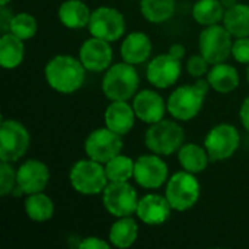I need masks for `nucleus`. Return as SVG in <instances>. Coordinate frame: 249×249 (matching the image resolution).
Returning a JSON list of instances; mask_svg holds the SVG:
<instances>
[{
  "mask_svg": "<svg viewBox=\"0 0 249 249\" xmlns=\"http://www.w3.org/2000/svg\"><path fill=\"white\" fill-rule=\"evenodd\" d=\"M104 118L105 125L109 130L118 133L120 136H125L133 130L137 115L128 101H111L105 109Z\"/></svg>",
  "mask_w": 249,
  "mask_h": 249,
  "instance_id": "obj_19",
  "label": "nucleus"
},
{
  "mask_svg": "<svg viewBox=\"0 0 249 249\" xmlns=\"http://www.w3.org/2000/svg\"><path fill=\"white\" fill-rule=\"evenodd\" d=\"M232 34L225 25H210L200 32L198 50L212 66L226 61L232 55Z\"/></svg>",
  "mask_w": 249,
  "mask_h": 249,
  "instance_id": "obj_8",
  "label": "nucleus"
},
{
  "mask_svg": "<svg viewBox=\"0 0 249 249\" xmlns=\"http://www.w3.org/2000/svg\"><path fill=\"white\" fill-rule=\"evenodd\" d=\"M247 79H248V83H249V64H248V70H247Z\"/></svg>",
  "mask_w": 249,
  "mask_h": 249,
  "instance_id": "obj_41",
  "label": "nucleus"
},
{
  "mask_svg": "<svg viewBox=\"0 0 249 249\" xmlns=\"http://www.w3.org/2000/svg\"><path fill=\"white\" fill-rule=\"evenodd\" d=\"M79 60L89 71H105L112 63V48L108 41L92 36L82 44L79 50Z\"/></svg>",
  "mask_w": 249,
  "mask_h": 249,
  "instance_id": "obj_15",
  "label": "nucleus"
},
{
  "mask_svg": "<svg viewBox=\"0 0 249 249\" xmlns=\"http://www.w3.org/2000/svg\"><path fill=\"white\" fill-rule=\"evenodd\" d=\"M139 236V225L137 222L131 217H118L117 222L112 223L108 239L112 247L118 249H127L134 245Z\"/></svg>",
  "mask_w": 249,
  "mask_h": 249,
  "instance_id": "obj_24",
  "label": "nucleus"
},
{
  "mask_svg": "<svg viewBox=\"0 0 249 249\" xmlns=\"http://www.w3.org/2000/svg\"><path fill=\"white\" fill-rule=\"evenodd\" d=\"M185 47L182 45V44H172L171 47H169V54L171 55H174L175 58H178V60H181L182 61V58L185 57Z\"/></svg>",
  "mask_w": 249,
  "mask_h": 249,
  "instance_id": "obj_38",
  "label": "nucleus"
},
{
  "mask_svg": "<svg viewBox=\"0 0 249 249\" xmlns=\"http://www.w3.org/2000/svg\"><path fill=\"white\" fill-rule=\"evenodd\" d=\"M13 19V13L10 9H7V6H1L0 10V32L6 34L10 31V23Z\"/></svg>",
  "mask_w": 249,
  "mask_h": 249,
  "instance_id": "obj_36",
  "label": "nucleus"
},
{
  "mask_svg": "<svg viewBox=\"0 0 249 249\" xmlns=\"http://www.w3.org/2000/svg\"><path fill=\"white\" fill-rule=\"evenodd\" d=\"M16 179L23 194L42 193L50 182V169L38 159H28L16 169Z\"/></svg>",
  "mask_w": 249,
  "mask_h": 249,
  "instance_id": "obj_16",
  "label": "nucleus"
},
{
  "mask_svg": "<svg viewBox=\"0 0 249 249\" xmlns=\"http://www.w3.org/2000/svg\"><path fill=\"white\" fill-rule=\"evenodd\" d=\"M200 191L201 187L196 174L182 169L168 179L165 197L175 212H187L198 203Z\"/></svg>",
  "mask_w": 249,
  "mask_h": 249,
  "instance_id": "obj_6",
  "label": "nucleus"
},
{
  "mask_svg": "<svg viewBox=\"0 0 249 249\" xmlns=\"http://www.w3.org/2000/svg\"><path fill=\"white\" fill-rule=\"evenodd\" d=\"M9 1H12V0H0V6H7Z\"/></svg>",
  "mask_w": 249,
  "mask_h": 249,
  "instance_id": "obj_40",
  "label": "nucleus"
},
{
  "mask_svg": "<svg viewBox=\"0 0 249 249\" xmlns=\"http://www.w3.org/2000/svg\"><path fill=\"white\" fill-rule=\"evenodd\" d=\"M223 25L235 38L249 36V4L236 3L226 9Z\"/></svg>",
  "mask_w": 249,
  "mask_h": 249,
  "instance_id": "obj_26",
  "label": "nucleus"
},
{
  "mask_svg": "<svg viewBox=\"0 0 249 249\" xmlns=\"http://www.w3.org/2000/svg\"><path fill=\"white\" fill-rule=\"evenodd\" d=\"M123 136L109 130L107 125L93 130L85 140V153L89 159L107 163L123 150Z\"/></svg>",
  "mask_w": 249,
  "mask_h": 249,
  "instance_id": "obj_12",
  "label": "nucleus"
},
{
  "mask_svg": "<svg viewBox=\"0 0 249 249\" xmlns=\"http://www.w3.org/2000/svg\"><path fill=\"white\" fill-rule=\"evenodd\" d=\"M139 196L133 185L127 182H109L102 191V204L114 217H127L136 214Z\"/></svg>",
  "mask_w": 249,
  "mask_h": 249,
  "instance_id": "obj_10",
  "label": "nucleus"
},
{
  "mask_svg": "<svg viewBox=\"0 0 249 249\" xmlns=\"http://www.w3.org/2000/svg\"><path fill=\"white\" fill-rule=\"evenodd\" d=\"M241 144V134L232 124L222 123L214 125L204 139V147L210 156V162H222L231 159Z\"/></svg>",
  "mask_w": 249,
  "mask_h": 249,
  "instance_id": "obj_9",
  "label": "nucleus"
},
{
  "mask_svg": "<svg viewBox=\"0 0 249 249\" xmlns=\"http://www.w3.org/2000/svg\"><path fill=\"white\" fill-rule=\"evenodd\" d=\"M140 76L130 63L112 64L102 79V92L109 101H130L139 90Z\"/></svg>",
  "mask_w": 249,
  "mask_h": 249,
  "instance_id": "obj_3",
  "label": "nucleus"
},
{
  "mask_svg": "<svg viewBox=\"0 0 249 249\" xmlns=\"http://www.w3.org/2000/svg\"><path fill=\"white\" fill-rule=\"evenodd\" d=\"M239 118H241V123H242L244 128L249 133V96L248 98H245V101H244L242 105H241Z\"/></svg>",
  "mask_w": 249,
  "mask_h": 249,
  "instance_id": "obj_37",
  "label": "nucleus"
},
{
  "mask_svg": "<svg viewBox=\"0 0 249 249\" xmlns=\"http://www.w3.org/2000/svg\"><path fill=\"white\" fill-rule=\"evenodd\" d=\"M134 165L136 160H133L128 156L117 155L111 160L105 163V172L109 182H127L128 179L134 178Z\"/></svg>",
  "mask_w": 249,
  "mask_h": 249,
  "instance_id": "obj_30",
  "label": "nucleus"
},
{
  "mask_svg": "<svg viewBox=\"0 0 249 249\" xmlns=\"http://www.w3.org/2000/svg\"><path fill=\"white\" fill-rule=\"evenodd\" d=\"M16 185V171L13 169L12 163L0 160V197L10 196Z\"/></svg>",
  "mask_w": 249,
  "mask_h": 249,
  "instance_id": "obj_32",
  "label": "nucleus"
},
{
  "mask_svg": "<svg viewBox=\"0 0 249 249\" xmlns=\"http://www.w3.org/2000/svg\"><path fill=\"white\" fill-rule=\"evenodd\" d=\"M220 3L223 4L225 9H229V7H232V6H235V4L238 3V0H220Z\"/></svg>",
  "mask_w": 249,
  "mask_h": 249,
  "instance_id": "obj_39",
  "label": "nucleus"
},
{
  "mask_svg": "<svg viewBox=\"0 0 249 249\" xmlns=\"http://www.w3.org/2000/svg\"><path fill=\"white\" fill-rule=\"evenodd\" d=\"M178 160L184 171L201 174L209 166L210 156L204 146L201 147L197 143H184L178 150Z\"/></svg>",
  "mask_w": 249,
  "mask_h": 249,
  "instance_id": "obj_25",
  "label": "nucleus"
},
{
  "mask_svg": "<svg viewBox=\"0 0 249 249\" xmlns=\"http://www.w3.org/2000/svg\"><path fill=\"white\" fill-rule=\"evenodd\" d=\"M185 143L184 128L174 120H160L150 124L144 134L146 147L159 156H171Z\"/></svg>",
  "mask_w": 249,
  "mask_h": 249,
  "instance_id": "obj_4",
  "label": "nucleus"
},
{
  "mask_svg": "<svg viewBox=\"0 0 249 249\" xmlns=\"http://www.w3.org/2000/svg\"><path fill=\"white\" fill-rule=\"evenodd\" d=\"M70 185L82 196H98L102 194L105 187L109 184L104 163L92 159L77 160L69 174Z\"/></svg>",
  "mask_w": 249,
  "mask_h": 249,
  "instance_id": "obj_5",
  "label": "nucleus"
},
{
  "mask_svg": "<svg viewBox=\"0 0 249 249\" xmlns=\"http://www.w3.org/2000/svg\"><path fill=\"white\" fill-rule=\"evenodd\" d=\"M210 63L207 61V58L200 53V54H194L187 60V71L190 76H193L194 79H200L207 76L209 70H210Z\"/></svg>",
  "mask_w": 249,
  "mask_h": 249,
  "instance_id": "obj_33",
  "label": "nucleus"
},
{
  "mask_svg": "<svg viewBox=\"0 0 249 249\" xmlns=\"http://www.w3.org/2000/svg\"><path fill=\"white\" fill-rule=\"evenodd\" d=\"M181 71V60L175 58L168 53L159 54L149 61L146 69V77L152 86L158 89H168L178 82Z\"/></svg>",
  "mask_w": 249,
  "mask_h": 249,
  "instance_id": "obj_14",
  "label": "nucleus"
},
{
  "mask_svg": "<svg viewBox=\"0 0 249 249\" xmlns=\"http://www.w3.org/2000/svg\"><path fill=\"white\" fill-rule=\"evenodd\" d=\"M171 207L168 198L160 194H146L139 200L136 216L149 226H159L171 217Z\"/></svg>",
  "mask_w": 249,
  "mask_h": 249,
  "instance_id": "obj_18",
  "label": "nucleus"
},
{
  "mask_svg": "<svg viewBox=\"0 0 249 249\" xmlns=\"http://www.w3.org/2000/svg\"><path fill=\"white\" fill-rule=\"evenodd\" d=\"M92 12L82 0H64L58 7V19L69 29H82L89 25Z\"/></svg>",
  "mask_w": 249,
  "mask_h": 249,
  "instance_id": "obj_22",
  "label": "nucleus"
},
{
  "mask_svg": "<svg viewBox=\"0 0 249 249\" xmlns=\"http://www.w3.org/2000/svg\"><path fill=\"white\" fill-rule=\"evenodd\" d=\"M226 9L220 0H197L193 6V18L203 26H210L223 22Z\"/></svg>",
  "mask_w": 249,
  "mask_h": 249,
  "instance_id": "obj_28",
  "label": "nucleus"
},
{
  "mask_svg": "<svg viewBox=\"0 0 249 249\" xmlns=\"http://www.w3.org/2000/svg\"><path fill=\"white\" fill-rule=\"evenodd\" d=\"M45 80L51 89L58 93L77 92L86 79V69L79 58L67 54L53 57L44 69Z\"/></svg>",
  "mask_w": 249,
  "mask_h": 249,
  "instance_id": "obj_1",
  "label": "nucleus"
},
{
  "mask_svg": "<svg viewBox=\"0 0 249 249\" xmlns=\"http://www.w3.org/2000/svg\"><path fill=\"white\" fill-rule=\"evenodd\" d=\"M111 247L112 245L109 242H107L98 236H88L79 244L80 249H109Z\"/></svg>",
  "mask_w": 249,
  "mask_h": 249,
  "instance_id": "obj_35",
  "label": "nucleus"
},
{
  "mask_svg": "<svg viewBox=\"0 0 249 249\" xmlns=\"http://www.w3.org/2000/svg\"><path fill=\"white\" fill-rule=\"evenodd\" d=\"M133 108L137 118L149 125L163 120L168 111L163 98L152 89H143L137 92L133 98Z\"/></svg>",
  "mask_w": 249,
  "mask_h": 249,
  "instance_id": "obj_17",
  "label": "nucleus"
},
{
  "mask_svg": "<svg viewBox=\"0 0 249 249\" xmlns=\"http://www.w3.org/2000/svg\"><path fill=\"white\" fill-rule=\"evenodd\" d=\"M36 31H38V22H36L35 16H32L28 12H20V13L13 15L9 32L19 36L20 39L26 41V39H31L32 36H35Z\"/></svg>",
  "mask_w": 249,
  "mask_h": 249,
  "instance_id": "obj_31",
  "label": "nucleus"
},
{
  "mask_svg": "<svg viewBox=\"0 0 249 249\" xmlns=\"http://www.w3.org/2000/svg\"><path fill=\"white\" fill-rule=\"evenodd\" d=\"M207 80L212 89L219 93H231L235 89H238L241 83L238 70L225 61L212 66V69L207 73Z\"/></svg>",
  "mask_w": 249,
  "mask_h": 249,
  "instance_id": "obj_21",
  "label": "nucleus"
},
{
  "mask_svg": "<svg viewBox=\"0 0 249 249\" xmlns=\"http://www.w3.org/2000/svg\"><path fill=\"white\" fill-rule=\"evenodd\" d=\"M134 179L144 190H158L169 179L168 165L156 153L142 155L136 159Z\"/></svg>",
  "mask_w": 249,
  "mask_h": 249,
  "instance_id": "obj_13",
  "label": "nucleus"
},
{
  "mask_svg": "<svg viewBox=\"0 0 249 249\" xmlns=\"http://www.w3.org/2000/svg\"><path fill=\"white\" fill-rule=\"evenodd\" d=\"M212 89L207 77H200L193 85L178 86L168 98V112L178 121H190L196 118L206 101L209 90Z\"/></svg>",
  "mask_w": 249,
  "mask_h": 249,
  "instance_id": "obj_2",
  "label": "nucleus"
},
{
  "mask_svg": "<svg viewBox=\"0 0 249 249\" xmlns=\"http://www.w3.org/2000/svg\"><path fill=\"white\" fill-rule=\"evenodd\" d=\"M26 216L36 223H42L50 220L54 216V203L44 193L29 194L23 203Z\"/></svg>",
  "mask_w": 249,
  "mask_h": 249,
  "instance_id": "obj_27",
  "label": "nucleus"
},
{
  "mask_svg": "<svg viewBox=\"0 0 249 249\" xmlns=\"http://www.w3.org/2000/svg\"><path fill=\"white\" fill-rule=\"evenodd\" d=\"M31 136L28 128L18 120H1L0 124V160L18 162L28 152Z\"/></svg>",
  "mask_w": 249,
  "mask_h": 249,
  "instance_id": "obj_7",
  "label": "nucleus"
},
{
  "mask_svg": "<svg viewBox=\"0 0 249 249\" xmlns=\"http://www.w3.org/2000/svg\"><path fill=\"white\" fill-rule=\"evenodd\" d=\"M175 0H140V12L150 23H163L175 13Z\"/></svg>",
  "mask_w": 249,
  "mask_h": 249,
  "instance_id": "obj_29",
  "label": "nucleus"
},
{
  "mask_svg": "<svg viewBox=\"0 0 249 249\" xmlns=\"http://www.w3.org/2000/svg\"><path fill=\"white\" fill-rule=\"evenodd\" d=\"M25 58L23 39L12 32L1 34L0 38V66L6 70H13L22 64Z\"/></svg>",
  "mask_w": 249,
  "mask_h": 249,
  "instance_id": "obj_23",
  "label": "nucleus"
},
{
  "mask_svg": "<svg viewBox=\"0 0 249 249\" xmlns=\"http://www.w3.org/2000/svg\"><path fill=\"white\" fill-rule=\"evenodd\" d=\"M232 57L241 64H249V36L236 38L232 45Z\"/></svg>",
  "mask_w": 249,
  "mask_h": 249,
  "instance_id": "obj_34",
  "label": "nucleus"
},
{
  "mask_svg": "<svg viewBox=\"0 0 249 249\" xmlns=\"http://www.w3.org/2000/svg\"><path fill=\"white\" fill-rule=\"evenodd\" d=\"M123 61L133 66L146 63L152 54V41L144 32H130L121 44Z\"/></svg>",
  "mask_w": 249,
  "mask_h": 249,
  "instance_id": "obj_20",
  "label": "nucleus"
},
{
  "mask_svg": "<svg viewBox=\"0 0 249 249\" xmlns=\"http://www.w3.org/2000/svg\"><path fill=\"white\" fill-rule=\"evenodd\" d=\"M88 31L92 36L105 39L108 42H114L125 34L124 15L115 7H96L90 15Z\"/></svg>",
  "mask_w": 249,
  "mask_h": 249,
  "instance_id": "obj_11",
  "label": "nucleus"
}]
</instances>
